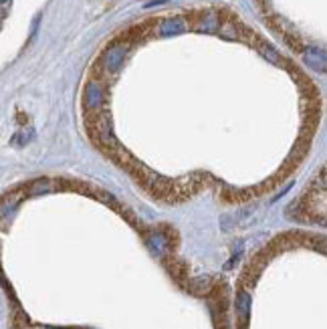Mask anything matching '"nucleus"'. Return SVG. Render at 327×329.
Segmentation results:
<instances>
[{"mask_svg": "<svg viewBox=\"0 0 327 329\" xmlns=\"http://www.w3.org/2000/svg\"><path fill=\"white\" fill-rule=\"evenodd\" d=\"M0 2H6V0H0Z\"/></svg>", "mask_w": 327, "mask_h": 329, "instance_id": "nucleus-12", "label": "nucleus"}, {"mask_svg": "<svg viewBox=\"0 0 327 329\" xmlns=\"http://www.w3.org/2000/svg\"><path fill=\"white\" fill-rule=\"evenodd\" d=\"M249 305H251V297L247 293H238V297H236V309H238V313L242 317H247L249 315Z\"/></svg>", "mask_w": 327, "mask_h": 329, "instance_id": "nucleus-8", "label": "nucleus"}, {"mask_svg": "<svg viewBox=\"0 0 327 329\" xmlns=\"http://www.w3.org/2000/svg\"><path fill=\"white\" fill-rule=\"evenodd\" d=\"M218 26H220V19L214 14V12H208L204 19H202V23H200V30H204V32H216L218 30Z\"/></svg>", "mask_w": 327, "mask_h": 329, "instance_id": "nucleus-6", "label": "nucleus"}, {"mask_svg": "<svg viewBox=\"0 0 327 329\" xmlns=\"http://www.w3.org/2000/svg\"><path fill=\"white\" fill-rule=\"evenodd\" d=\"M47 329H57V327H47Z\"/></svg>", "mask_w": 327, "mask_h": 329, "instance_id": "nucleus-11", "label": "nucleus"}, {"mask_svg": "<svg viewBox=\"0 0 327 329\" xmlns=\"http://www.w3.org/2000/svg\"><path fill=\"white\" fill-rule=\"evenodd\" d=\"M148 244L152 246V251L156 253V255H164V251H166V238H164L162 235H152L150 238H148Z\"/></svg>", "mask_w": 327, "mask_h": 329, "instance_id": "nucleus-7", "label": "nucleus"}, {"mask_svg": "<svg viewBox=\"0 0 327 329\" xmlns=\"http://www.w3.org/2000/svg\"><path fill=\"white\" fill-rule=\"evenodd\" d=\"M16 204H19V200H16V198H12V200H4L2 204H0V218H6L8 214H12L14 208H16Z\"/></svg>", "mask_w": 327, "mask_h": 329, "instance_id": "nucleus-9", "label": "nucleus"}, {"mask_svg": "<svg viewBox=\"0 0 327 329\" xmlns=\"http://www.w3.org/2000/svg\"><path fill=\"white\" fill-rule=\"evenodd\" d=\"M186 30V21L184 19H166L160 24V35L162 37H174Z\"/></svg>", "mask_w": 327, "mask_h": 329, "instance_id": "nucleus-3", "label": "nucleus"}, {"mask_svg": "<svg viewBox=\"0 0 327 329\" xmlns=\"http://www.w3.org/2000/svg\"><path fill=\"white\" fill-rule=\"evenodd\" d=\"M303 59H305V65L309 69H313L317 73H325L327 69V59H325V53L317 47H307L305 53H303Z\"/></svg>", "mask_w": 327, "mask_h": 329, "instance_id": "nucleus-2", "label": "nucleus"}, {"mask_svg": "<svg viewBox=\"0 0 327 329\" xmlns=\"http://www.w3.org/2000/svg\"><path fill=\"white\" fill-rule=\"evenodd\" d=\"M260 53H263L271 63H275V65H281V57L277 55V51L273 47H267V45H260Z\"/></svg>", "mask_w": 327, "mask_h": 329, "instance_id": "nucleus-10", "label": "nucleus"}, {"mask_svg": "<svg viewBox=\"0 0 327 329\" xmlns=\"http://www.w3.org/2000/svg\"><path fill=\"white\" fill-rule=\"evenodd\" d=\"M85 103L91 109H97L103 103V91H101V87L97 85V83H89L85 87Z\"/></svg>", "mask_w": 327, "mask_h": 329, "instance_id": "nucleus-4", "label": "nucleus"}, {"mask_svg": "<svg viewBox=\"0 0 327 329\" xmlns=\"http://www.w3.org/2000/svg\"><path fill=\"white\" fill-rule=\"evenodd\" d=\"M97 136H99V140H101L107 147L116 145V138H113V134H111L109 121H99V125H97Z\"/></svg>", "mask_w": 327, "mask_h": 329, "instance_id": "nucleus-5", "label": "nucleus"}, {"mask_svg": "<svg viewBox=\"0 0 327 329\" xmlns=\"http://www.w3.org/2000/svg\"><path fill=\"white\" fill-rule=\"evenodd\" d=\"M127 55V47L125 45H113L109 47L105 55H103V65H105V69L109 73H116L119 71V67L123 65V59Z\"/></svg>", "mask_w": 327, "mask_h": 329, "instance_id": "nucleus-1", "label": "nucleus"}]
</instances>
